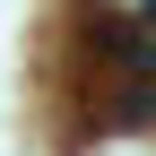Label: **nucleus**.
Returning a JSON list of instances; mask_svg holds the SVG:
<instances>
[{"instance_id":"nucleus-1","label":"nucleus","mask_w":156,"mask_h":156,"mask_svg":"<svg viewBox=\"0 0 156 156\" xmlns=\"http://www.w3.org/2000/svg\"><path fill=\"white\" fill-rule=\"evenodd\" d=\"M104 130H156V78H113L104 104H95Z\"/></svg>"}]
</instances>
